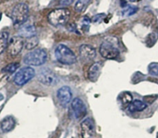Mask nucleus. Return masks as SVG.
I'll return each mask as SVG.
<instances>
[{
	"mask_svg": "<svg viewBox=\"0 0 158 138\" xmlns=\"http://www.w3.org/2000/svg\"><path fill=\"white\" fill-rule=\"evenodd\" d=\"M46 59L47 54L46 51L44 49L39 48L26 54L23 58V62L30 66H40L46 62Z\"/></svg>",
	"mask_w": 158,
	"mask_h": 138,
	"instance_id": "nucleus-4",
	"label": "nucleus"
},
{
	"mask_svg": "<svg viewBox=\"0 0 158 138\" xmlns=\"http://www.w3.org/2000/svg\"><path fill=\"white\" fill-rule=\"evenodd\" d=\"M16 125V121L12 116H6L1 122V129L4 133H8L13 129Z\"/></svg>",
	"mask_w": 158,
	"mask_h": 138,
	"instance_id": "nucleus-16",
	"label": "nucleus"
},
{
	"mask_svg": "<svg viewBox=\"0 0 158 138\" xmlns=\"http://www.w3.org/2000/svg\"><path fill=\"white\" fill-rule=\"evenodd\" d=\"M24 45H25V41L23 37L19 36L12 37L8 44V52L10 55L15 57L20 53Z\"/></svg>",
	"mask_w": 158,
	"mask_h": 138,
	"instance_id": "nucleus-8",
	"label": "nucleus"
},
{
	"mask_svg": "<svg viewBox=\"0 0 158 138\" xmlns=\"http://www.w3.org/2000/svg\"><path fill=\"white\" fill-rule=\"evenodd\" d=\"M105 14H98V15H96V16H95L93 17L92 21L93 22H95V23H96L98 21H100L101 20L103 19V17H105Z\"/></svg>",
	"mask_w": 158,
	"mask_h": 138,
	"instance_id": "nucleus-25",
	"label": "nucleus"
},
{
	"mask_svg": "<svg viewBox=\"0 0 158 138\" xmlns=\"http://www.w3.org/2000/svg\"><path fill=\"white\" fill-rule=\"evenodd\" d=\"M130 1H131V2H134L135 0H130Z\"/></svg>",
	"mask_w": 158,
	"mask_h": 138,
	"instance_id": "nucleus-28",
	"label": "nucleus"
},
{
	"mask_svg": "<svg viewBox=\"0 0 158 138\" xmlns=\"http://www.w3.org/2000/svg\"><path fill=\"white\" fill-rule=\"evenodd\" d=\"M138 10V8L137 6H130L125 9H123L122 12V15L123 16H130L136 13Z\"/></svg>",
	"mask_w": 158,
	"mask_h": 138,
	"instance_id": "nucleus-22",
	"label": "nucleus"
},
{
	"mask_svg": "<svg viewBox=\"0 0 158 138\" xmlns=\"http://www.w3.org/2000/svg\"><path fill=\"white\" fill-rule=\"evenodd\" d=\"M1 18H2V14L0 13V20H1Z\"/></svg>",
	"mask_w": 158,
	"mask_h": 138,
	"instance_id": "nucleus-27",
	"label": "nucleus"
},
{
	"mask_svg": "<svg viewBox=\"0 0 158 138\" xmlns=\"http://www.w3.org/2000/svg\"><path fill=\"white\" fill-rule=\"evenodd\" d=\"M91 1V0H78V2L74 6L75 11L77 13H83L87 9L88 5L90 4Z\"/></svg>",
	"mask_w": 158,
	"mask_h": 138,
	"instance_id": "nucleus-18",
	"label": "nucleus"
},
{
	"mask_svg": "<svg viewBox=\"0 0 158 138\" xmlns=\"http://www.w3.org/2000/svg\"><path fill=\"white\" fill-rule=\"evenodd\" d=\"M81 58L85 61L93 60L96 56V50L94 47L89 44H83L79 48Z\"/></svg>",
	"mask_w": 158,
	"mask_h": 138,
	"instance_id": "nucleus-12",
	"label": "nucleus"
},
{
	"mask_svg": "<svg viewBox=\"0 0 158 138\" xmlns=\"http://www.w3.org/2000/svg\"><path fill=\"white\" fill-rule=\"evenodd\" d=\"M132 101V97L130 93L129 92H125L122 96V102L123 104H129L130 105V102Z\"/></svg>",
	"mask_w": 158,
	"mask_h": 138,
	"instance_id": "nucleus-23",
	"label": "nucleus"
},
{
	"mask_svg": "<svg viewBox=\"0 0 158 138\" xmlns=\"http://www.w3.org/2000/svg\"><path fill=\"white\" fill-rule=\"evenodd\" d=\"M82 138H93L95 134L94 123L90 118H87L81 123Z\"/></svg>",
	"mask_w": 158,
	"mask_h": 138,
	"instance_id": "nucleus-11",
	"label": "nucleus"
},
{
	"mask_svg": "<svg viewBox=\"0 0 158 138\" xmlns=\"http://www.w3.org/2000/svg\"><path fill=\"white\" fill-rule=\"evenodd\" d=\"M70 15V11L67 9H56L48 14L47 20L50 24L58 27L65 25L67 23V21L69 20Z\"/></svg>",
	"mask_w": 158,
	"mask_h": 138,
	"instance_id": "nucleus-2",
	"label": "nucleus"
},
{
	"mask_svg": "<svg viewBox=\"0 0 158 138\" xmlns=\"http://www.w3.org/2000/svg\"><path fill=\"white\" fill-rule=\"evenodd\" d=\"M36 33V27L33 24H29V23H23L21 26V27L19 29V34L21 37H28L35 36Z\"/></svg>",
	"mask_w": 158,
	"mask_h": 138,
	"instance_id": "nucleus-13",
	"label": "nucleus"
},
{
	"mask_svg": "<svg viewBox=\"0 0 158 138\" xmlns=\"http://www.w3.org/2000/svg\"><path fill=\"white\" fill-rule=\"evenodd\" d=\"M35 75V70L31 67H25L17 71L14 77V82L19 86L26 85Z\"/></svg>",
	"mask_w": 158,
	"mask_h": 138,
	"instance_id": "nucleus-6",
	"label": "nucleus"
},
{
	"mask_svg": "<svg viewBox=\"0 0 158 138\" xmlns=\"http://www.w3.org/2000/svg\"><path fill=\"white\" fill-rule=\"evenodd\" d=\"M147 107V104L141 100H134L130 102V104L128 106V110L131 113H135V112H141L146 109Z\"/></svg>",
	"mask_w": 158,
	"mask_h": 138,
	"instance_id": "nucleus-15",
	"label": "nucleus"
},
{
	"mask_svg": "<svg viewBox=\"0 0 158 138\" xmlns=\"http://www.w3.org/2000/svg\"><path fill=\"white\" fill-rule=\"evenodd\" d=\"M38 43H39V40L36 36L28 37V38H26V40L25 42L26 49L32 50V49H33L37 46Z\"/></svg>",
	"mask_w": 158,
	"mask_h": 138,
	"instance_id": "nucleus-19",
	"label": "nucleus"
},
{
	"mask_svg": "<svg viewBox=\"0 0 158 138\" xmlns=\"http://www.w3.org/2000/svg\"><path fill=\"white\" fill-rule=\"evenodd\" d=\"M101 68H102V65L98 62L95 63L91 66L88 72V77L91 82H95L97 81L101 71Z\"/></svg>",
	"mask_w": 158,
	"mask_h": 138,
	"instance_id": "nucleus-14",
	"label": "nucleus"
},
{
	"mask_svg": "<svg viewBox=\"0 0 158 138\" xmlns=\"http://www.w3.org/2000/svg\"><path fill=\"white\" fill-rule=\"evenodd\" d=\"M149 72L152 75H158V65L157 64H151L149 66Z\"/></svg>",
	"mask_w": 158,
	"mask_h": 138,
	"instance_id": "nucleus-24",
	"label": "nucleus"
},
{
	"mask_svg": "<svg viewBox=\"0 0 158 138\" xmlns=\"http://www.w3.org/2000/svg\"><path fill=\"white\" fill-rule=\"evenodd\" d=\"M91 20L88 18V16H84L80 20L79 22V27L82 31L84 32H87L89 30V26H90Z\"/></svg>",
	"mask_w": 158,
	"mask_h": 138,
	"instance_id": "nucleus-20",
	"label": "nucleus"
},
{
	"mask_svg": "<svg viewBox=\"0 0 158 138\" xmlns=\"http://www.w3.org/2000/svg\"><path fill=\"white\" fill-rule=\"evenodd\" d=\"M55 57L57 60L63 65H71L77 61L76 55L73 51L64 44H60L55 50Z\"/></svg>",
	"mask_w": 158,
	"mask_h": 138,
	"instance_id": "nucleus-3",
	"label": "nucleus"
},
{
	"mask_svg": "<svg viewBox=\"0 0 158 138\" xmlns=\"http://www.w3.org/2000/svg\"><path fill=\"white\" fill-rule=\"evenodd\" d=\"M72 110L76 120H81L85 116L87 113L85 104L79 98H75L71 103Z\"/></svg>",
	"mask_w": 158,
	"mask_h": 138,
	"instance_id": "nucleus-9",
	"label": "nucleus"
},
{
	"mask_svg": "<svg viewBox=\"0 0 158 138\" xmlns=\"http://www.w3.org/2000/svg\"><path fill=\"white\" fill-rule=\"evenodd\" d=\"M19 68V63H11L2 69V72L6 74H13Z\"/></svg>",
	"mask_w": 158,
	"mask_h": 138,
	"instance_id": "nucleus-21",
	"label": "nucleus"
},
{
	"mask_svg": "<svg viewBox=\"0 0 158 138\" xmlns=\"http://www.w3.org/2000/svg\"><path fill=\"white\" fill-rule=\"evenodd\" d=\"M119 44L118 39L109 37L103 40L99 47V53L105 59H115L119 54Z\"/></svg>",
	"mask_w": 158,
	"mask_h": 138,
	"instance_id": "nucleus-1",
	"label": "nucleus"
},
{
	"mask_svg": "<svg viewBox=\"0 0 158 138\" xmlns=\"http://www.w3.org/2000/svg\"><path fill=\"white\" fill-rule=\"evenodd\" d=\"M9 44V33L7 31L0 32V54L3 53L8 47Z\"/></svg>",
	"mask_w": 158,
	"mask_h": 138,
	"instance_id": "nucleus-17",
	"label": "nucleus"
},
{
	"mask_svg": "<svg viewBox=\"0 0 158 138\" xmlns=\"http://www.w3.org/2000/svg\"><path fill=\"white\" fill-rule=\"evenodd\" d=\"M74 2V0H60V4L61 6H69L72 3V2Z\"/></svg>",
	"mask_w": 158,
	"mask_h": 138,
	"instance_id": "nucleus-26",
	"label": "nucleus"
},
{
	"mask_svg": "<svg viewBox=\"0 0 158 138\" xmlns=\"http://www.w3.org/2000/svg\"><path fill=\"white\" fill-rule=\"evenodd\" d=\"M37 79L43 85L47 86H53L58 82V76L48 68L41 69L37 75Z\"/></svg>",
	"mask_w": 158,
	"mask_h": 138,
	"instance_id": "nucleus-7",
	"label": "nucleus"
},
{
	"mask_svg": "<svg viewBox=\"0 0 158 138\" xmlns=\"http://www.w3.org/2000/svg\"><path fill=\"white\" fill-rule=\"evenodd\" d=\"M57 97L60 105L65 107L71 100V90L68 86H63L58 90Z\"/></svg>",
	"mask_w": 158,
	"mask_h": 138,
	"instance_id": "nucleus-10",
	"label": "nucleus"
},
{
	"mask_svg": "<svg viewBox=\"0 0 158 138\" xmlns=\"http://www.w3.org/2000/svg\"><path fill=\"white\" fill-rule=\"evenodd\" d=\"M29 17V7L26 3L20 2L14 7L11 13L14 25H23Z\"/></svg>",
	"mask_w": 158,
	"mask_h": 138,
	"instance_id": "nucleus-5",
	"label": "nucleus"
}]
</instances>
